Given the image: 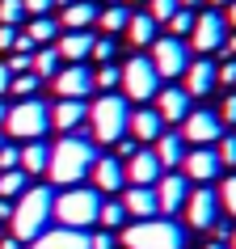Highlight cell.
Wrapping results in <instances>:
<instances>
[{"mask_svg": "<svg viewBox=\"0 0 236 249\" xmlns=\"http://www.w3.org/2000/svg\"><path fill=\"white\" fill-rule=\"evenodd\" d=\"M122 93L131 97V102H152L160 93V76H156V68H152V59L148 55H131L127 64H122Z\"/></svg>", "mask_w": 236, "mask_h": 249, "instance_id": "cell-7", "label": "cell"}, {"mask_svg": "<svg viewBox=\"0 0 236 249\" xmlns=\"http://www.w3.org/2000/svg\"><path fill=\"white\" fill-rule=\"evenodd\" d=\"M97 4L93 0H72V4H64V26L67 30H89L93 21H97Z\"/></svg>", "mask_w": 236, "mask_h": 249, "instance_id": "cell-26", "label": "cell"}, {"mask_svg": "<svg viewBox=\"0 0 236 249\" xmlns=\"http://www.w3.org/2000/svg\"><path fill=\"white\" fill-rule=\"evenodd\" d=\"M177 9H182L177 0H148V17H152L156 26H169V17L177 13Z\"/></svg>", "mask_w": 236, "mask_h": 249, "instance_id": "cell-35", "label": "cell"}, {"mask_svg": "<svg viewBox=\"0 0 236 249\" xmlns=\"http://www.w3.org/2000/svg\"><path fill=\"white\" fill-rule=\"evenodd\" d=\"M114 241H118V236H110V232H97V236H89V249H114Z\"/></svg>", "mask_w": 236, "mask_h": 249, "instance_id": "cell-47", "label": "cell"}, {"mask_svg": "<svg viewBox=\"0 0 236 249\" xmlns=\"http://www.w3.org/2000/svg\"><path fill=\"white\" fill-rule=\"evenodd\" d=\"M215 76H219V85H232L236 89V59H228L223 68H215Z\"/></svg>", "mask_w": 236, "mask_h": 249, "instance_id": "cell-45", "label": "cell"}, {"mask_svg": "<svg viewBox=\"0 0 236 249\" xmlns=\"http://www.w3.org/2000/svg\"><path fill=\"white\" fill-rule=\"evenodd\" d=\"M17 42V26H0V51H13Z\"/></svg>", "mask_w": 236, "mask_h": 249, "instance_id": "cell-46", "label": "cell"}, {"mask_svg": "<svg viewBox=\"0 0 236 249\" xmlns=\"http://www.w3.org/2000/svg\"><path fill=\"white\" fill-rule=\"evenodd\" d=\"M152 68H156V76L160 80H169V76H182L185 72V64H190V47H185V38H156L152 42Z\"/></svg>", "mask_w": 236, "mask_h": 249, "instance_id": "cell-9", "label": "cell"}, {"mask_svg": "<svg viewBox=\"0 0 236 249\" xmlns=\"http://www.w3.org/2000/svg\"><path fill=\"white\" fill-rule=\"evenodd\" d=\"M93 59H97V64H110V59H114V38H93Z\"/></svg>", "mask_w": 236, "mask_h": 249, "instance_id": "cell-40", "label": "cell"}, {"mask_svg": "<svg viewBox=\"0 0 236 249\" xmlns=\"http://www.w3.org/2000/svg\"><path fill=\"white\" fill-rule=\"evenodd\" d=\"M182 169H185V182H198V186H207L211 178H219V157H215V148H190L182 160Z\"/></svg>", "mask_w": 236, "mask_h": 249, "instance_id": "cell-14", "label": "cell"}, {"mask_svg": "<svg viewBox=\"0 0 236 249\" xmlns=\"http://www.w3.org/2000/svg\"><path fill=\"white\" fill-rule=\"evenodd\" d=\"M207 249H228V245H219V241H211V245H207Z\"/></svg>", "mask_w": 236, "mask_h": 249, "instance_id": "cell-57", "label": "cell"}, {"mask_svg": "<svg viewBox=\"0 0 236 249\" xmlns=\"http://www.w3.org/2000/svg\"><path fill=\"white\" fill-rule=\"evenodd\" d=\"M190 30H194V9H177L169 17V38H190Z\"/></svg>", "mask_w": 236, "mask_h": 249, "instance_id": "cell-33", "label": "cell"}, {"mask_svg": "<svg viewBox=\"0 0 236 249\" xmlns=\"http://www.w3.org/2000/svg\"><path fill=\"white\" fill-rule=\"evenodd\" d=\"M30 59H34V51H13V59H9V72H13V76H21V72H30Z\"/></svg>", "mask_w": 236, "mask_h": 249, "instance_id": "cell-43", "label": "cell"}, {"mask_svg": "<svg viewBox=\"0 0 236 249\" xmlns=\"http://www.w3.org/2000/svg\"><path fill=\"white\" fill-rule=\"evenodd\" d=\"M182 76H185V93H190V102H194V97H207V93L219 85V76H215V64H211L207 55H202V59H190Z\"/></svg>", "mask_w": 236, "mask_h": 249, "instance_id": "cell-17", "label": "cell"}, {"mask_svg": "<svg viewBox=\"0 0 236 249\" xmlns=\"http://www.w3.org/2000/svg\"><path fill=\"white\" fill-rule=\"evenodd\" d=\"M122 173H127V182H131V186H156V178H160V160H156V152L139 148L135 157L122 160Z\"/></svg>", "mask_w": 236, "mask_h": 249, "instance_id": "cell-18", "label": "cell"}, {"mask_svg": "<svg viewBox=\"0 0 236 249\" xmlns=\"http://www.w3.org/2000/svg\"><path fill=\"white\" fill-rule=\"evenodd\" d=\"M131 4H148V0H127V9H131Z\"/></svg>", "mask_w": 236, "mask_h": 249, "instance_id": "cell-58", "label": "cell"}, {"mask_svg": "<svg viewBox=\"0 0 236 249\" xmlns=\"http://www.w3.org/2000/svg\"><path fill=\"white\" fill-rule=\"evenodd\" d=\"M228 249H236V228H232V232H228Z\"/></svg>", "mask_w": 236, "mask_h": 249, "instance_id": "cell-56", "label": "cell"}, {"mask_svg": "<svg viewBox=\"0 0 236 249\" xmlns=\"http://www.w3.org/2000/svg\"><path fill=\"white\" fill-rule=\"evenodd\" d=\"M21 9H26L30 17H47L55 9V0H21Z\"/></svg>", "mask_w": 236, "mask_h": 249, "instance_id": "cell-42", "label": "cell"}, {"mask_svg": "<svg viewBox=\"0 0 236 249\" xmlns=\"http://www.w3.org/2000/svg\"><path fill=\"white\" fill-rule=\"evenodd\" d=\"M202 4H211V9H215V13H219V9H228V4H232V0H202Z\"/></svg>", "mask_w": 236, "mask_h": 249, "instance_id": "cell-53", "label": "cell"}, {"mask_svg": "<svg viewBox=\"0 0 236 249\" xmlns=\"http://www.w3.org/2000/svg\"><path fill=\"white\" fill-rule=\"evenodd\" d=\"M223 21H228V30H236V0L228 4V9H223Z\"/></svg>", "mask_w": 236, "mask_h": 249, "instance_id": "cell-50", "label": "cell"}, {"mask_svg": "<svg viewBox=\"0 0 236 249\" xmlns=\"http://www.w3.org/2000/svg\"><path fill=\"white\" fill-rule=\"evenodd\" d=\"M152 195H156V215H165L169 220L173 211L185 207V195H190V186H185V173H160L156 186H152Z\"/></svg>", "mask_w": 236, "mask_h": 249, "instance_id": "cell-12", "label": "cell"}, {"mask_svg": "<svg viewBox=\"0 0 236 249\" xmlns=\"http://www.w3.org/2000/svg\"><path fill=\"white\" fill-rule=\"evenodd\" d=\"M152 102H156L152 110L160 114V123H182V118L190 114V93H185V89H173V85H169V89H160Z\"/></svg>", "mask_w": 236, "mask_h": 249, "instance_id": "cell-19", "label": "cell"}, {"mask_svg": "<svg viewBox=\"0 0 236 249\" xmlns=\"http://www.w3.org/2000/svg\"><path fill=\"white\" fill-rule=\"evenodd\" d=\"M215 157L223 169H236V135H219L215 140Z\"/></svg>", "mask_w": 236, "mask_h": 249, "instance_id": "cell-37", "label": "cell"}, {"mask_svg": "<svg viewBox=\"0 0 236 249\" xmlns=\"http://www.w3.org/2000/svg\"><path fill=\"white\" fill-rule=\"evenodd\" d=\"M0 148H4V140H0Z\"/></svg>", "mask_w": 236, "mask_h": 249, "instance_id": "cell-59", "label": "cell"}, {"mask_svg": "<svg viewBox=\"0 0 236 249\" xmlns=\"http://www.w3.org/2000/svg\"><path fill=\"white\" fill-rule=\"evenodd\" d=\"M89 178H93V190H97V195H114V190L127 186V173H122V160L118 157H97L93 169H89Z\"/></svg>", "mask_w": 236, "mask_h": 249, "instance_id": "cell-15", "label": "cell"}, {"mask_svg": "<svg viewBox=\"0 0 236 249\" xmlns=\"http://www.w3.org/2000/svg\"><path fill=\"white\" fill-rule=\"evenodd\" d=\"M21 34H26V38L34 42V51H38V47H51V42L59 38V26H55L51 17H30V26L21 30Z\"/></svg>", "mask_w": 236, "mask_h": 249, "instance_id": "cell-28", "label": "cell"}, {"mask_svg": "<svg viewBox=\"0 0 236 249\" xmlns=\"http://www.w3.org/2000/svg\"><path fill=\"white\" fill-rule=\"evenodd\" d=\"M97 224H105V228H118V224H127V211H122V203H118V198L101 203V207H97Z\"/></svg>", "mask_w": 236, "mask_h": 249, "instance_id": "cell-34", "label": "cell"}, {"mask_svg": "<svg viewBox=\"0 0 236 249\" xmlns=\"http://www.w3.org/2000/svg\"><path fill=\"white\" fill-rule=\"evenodd\" d=\"M118 80H122V68H114V64H101L97 72H93V89H114Z\"/></svg>", "mask_w": 236, "mask_h": 249, "instance_id": "cell-38", "label": "cell"}, {"mask_svg": "<svg viewBox=\"0 0 236 249\" xmlns=\"http://www.w3.org/2000/svg\"><path fill=\"white\" fill-rule=\"evenodd\" d=\"M9 85H13V72H9V64H0V97L9 93Z\"/></svg>", "mask_w": 236, "mask_h": 249, "instance_id": "cell-48", "label": "cell"}, {"mask_svg": "<svg viewBox=\"0 0 236 249\" xmlns=\"http://www.w3.org/2000/svg\"><path fill=\"white\" fill-rule=\"evenodd\" d=\"M118 203H122V211L131 220H156V195H152V186H127Z\"/></svg>", "mask_w": 236, "mask_h": 249, "instance_id": "cell-20", "label": "cell"}, {"mask_svg": "<svg viewBox=\"0 0 236 249\" xmlns=\"http://www.w3.org/2000/svg\"><path fill=\"white\" fill-rule=\"evenodd\" d=\"M127 17H131V9H127V4H110L105 13H97V21H101L105 34H122V30H127Z\"/></svg>", "mask_w": 236, "mask_h": 249, "instance_id": "cell-30", "label": "cell"}, {"mask_svg": "<svg viewBox=\"0 0 236 249\" xmlns=\"http://www.w3.org/2000/svg\"><path fill=\"white\" fill-rule=\"evenodd\" d=\"M51 127V106L42 102V97H26V102L9 106V118H4V131L13 135V140H42Z\"/></svg>", "mask_w": 236, "mask_h": 249, "instance_id": "cell-6", "label": "cell"}, {"mask_svg": "<svg viewBox=\"0 0 236 249\" xmlns=\"http://www.w3.org/2000/svg\"><path fill=\"white\" fill-rule=\"evenodd\" d=\"M127 249H185V232L173 220L156 215V220H135L131 228H122L118 236Z\"/></svg>", "mask_w": 236, "mask_h": 249, "instance_id": "cell-4", "label": "cell"}, {"mask_svg": "<svg viewBox=\"0 0 236 249\" xmlns=\"http://www.w3.org/2000/svg\"><path fill=\"white\" fill-rule=\"evenodd\" d=\"M84 114H89V106L84 102H67V97H59V106H51V127L55 131H64V135H72L84 123Z\"/></svg>", "mask_w": 236, "mask_h": 249, "instance_id": "cell-21", "label": "cell"}, {"mask_svg": "<svg viewBox=\"0 0 236 249\" xmlns=\"http://www.w3.org/2000/svg\"><path fill=\"white\" fill-rule=\"evenodd\" d=\"M26 173L21 169H9V173H0V198H9V203H13L17 195H21V190H26Z\"/></svg>", "mask_w": 236, "mask_h": 249, "instance_id": "cell-31", "label": "cell"}, {"mask_svg": "<svg viewBox=\"0 0 236 249\" xmlns=\"http://www.w3.org/2000/svg\"><path fill=\"white\" fill-rule=\"evenodd\" d=\"M127 135H131L135 144H156L160 135H165V123H160V114H156V110L139 106L135 114H127Z\"/></svg>", "mask_w": 236, "mask_h": 249, "instance_id": "cell-16", "label": "cell"}, {"mask_svg": "<svg viewBox=\"0 0 236 249\" xmlns=\"http://www.w3.org/2000/svg\"><path fill=\"white\" fill-rule=\"evenodd\" d=\"M219 135H223V123H219V114H211V110H190V114L182 118V140L185 144L211 148Z\"/></svg>", "mask_w": 236, "mask_h": 249, "instance_id": "cell-11", "label": "cell"}, {"mask_svg": "<svg viewBox=\"0 0 236 249\" xmlns=\"http://www.w3.org/2000/svg\"><path fill=\"white\" fill-rule=\"evenodd\" d=\"M0 220H13V203L9 198H0Z\"/></svg>", "mask_w": 236, "mask_h": 249, "instance_id": "cell-52", "label": "cell"}, {"mask_svg": "<svg viewBox=\"0 0 236 249\" xmlns=\"http://www.w3.org/2000/svg\"><path fill=\"white\" fill-rule=\"evenodd\" d=\"M4 118H9V106H4V97H0V127H4Z\"/></svg>", "mask_w": 236, "mask_h": 249, "instance_id": "cell-54", "label": "cell"}, {"mask_svg": "<svg viewBox=\"0 0 236 249\" xmlns=\"http://www.w3.org/2000/svg\"><path fill=\"white\" fill-rule=\"evenodd\" d=\"M30 249H89V236L76 228H55V232H38Z\"/></svg>", "mask_w": 236, "mask_h": 249, "instance_id": "cell-22", "label": "cell"}, {"mask_svg": "<svg viewBox=\"0 0 236 249\" xmlns=\"http://www.w3.org/2000/svg\"><path fill=\"white\" fill-rule=\"evenodd\" d=\"M51 207H55V195L47 190V186H26L21 195H17L13 203V236L17 241H30V236H38L42 228H47V220H51Z\"/></svg>", "mask_w": 236, "mask_h": 249, "instance_id": "cell-2", "label": "cell"}, {"mask_svg": "<svg viewBox=\"0 0 236 249\" xmlns=\"http://www.w3.org/2000/svg\"><path fill=\"white\" fill-rule=\"evenodd\" d=\"M127 97H118V93H101L97 102L89 106V140L97 144H118L122 135H127Z\"/></svg>", "mask_w": 236, "mask_h": 249, "instance_id": "cell-3", "label": "cell"}, {"mask_svg": "<svg viewBox=\"0 0 236 249\" xmlns=\"http://www.w3.org/2000/svg\"><path fill=\"white\" fill-rule=\"evenodd\" d=\"M17 160H21V148H13V144H4V148H0V173L17 169Z\"/></svg>", "mask_w": 236, "mask_h": 249, "instance_id": "cell-41", "label": "cell"}, {"mask_svg": "<svg viewBox=\"0 0 236 249\" xmlns=\"http://www.w3.org/2000/svg\"><path fill=\"white\" fill-rule=\"evenodd\" d=\"M223 38H228V21H223V13H215V9H202V13H194L190 47H194L198 55H215V51H223Z\"/></svg>", "mask_w": 236, "mask_h": 249, "instance_id": "cell-8", "label": "cell"}, {"mask_svg": "<svg viewBox=\"0 0 236 249\" xmlns=\"http://www.w3.org/2000/svg\"><path fill=\"white\" fill-rule=\"evenodd\" d=\"M182 211H185V224H190V228H202V232H207V228L219 224V195H215L211 186H198V190L185 195Z\"/></svg>", "mask_w": 236, "mask_h": 249, "instance_id": "cell-10", "label": "cell"}, {"mask_svg": "<svg viewBox=\"0 0 236 249\" xmlns=\"http://www.w3.org/2000/svg\"><path fill=\"white\" fill-rule=\"evenodd\" d=\"M38 85H42V80L34 76V72H21V76H13V85H9V93H13L17 102H26V97H38Z\"/></svg>", "mask_w": 236, "mask_h": 249, "instance_id": "cell-32", "label": "cell"}, {"mask_svg": "<svg viewBox=\"0 0 236 249\" xmlns=\"http://www.w3.org/2000/svg\"><path fill=\"white\" fill-rule=\"evenodd\" d=\"M223 55L236 59V30H228V38H223Z\"/></svg>", "mask_w": 236, "mask_h": 249, "instance_id": "cell-49", "label": "cell"}, {"mask_svg": "<svg viewBox=\"0 0 236 249\" xmlns=\"http://www.w3.org/2000/svg\"><path fill=\"white\" fill-rule=\"evenodd\" d=\"M219 123H236V93H228L219 102Z\"/></svg>", "mask_w": 236, "mask_h": 249, "instance_id": "cell-44", "label": "cell"}, {"mask_svg": "<svg viewBox=\"0 0 236 249\" xmlns=\"http://www.w3.org/2000/svg\"><path fill=\"white\" fill-rule=\"evenodd\" d=\"M93 160H97V152H93L89 140H80V135H64L59 144L51 148V157H47V178H51L55 186H80V178H89Z\"/></svg>", "mask_w": 236, "mask_h": 249, "instance_id": "cell-1", "label": "cell"}, {"mask_svg": "<svg viewBox=\"0 0 236 249\" xmlns=\"http://www.w3.org/2000/svg\"><path fill=\"white\" fill-rule=\"evenodd\" d=\"M0 249H21V241H17V236L9 232V236H0Z\"/></svg>", "mask_w": 236, "mask_h": 249, "instance_id": "cell-51", "label": "cell"}, {"mask_svg": "<svg viewBox=\"0 0 236 249\" xmlns=\"http://www.w3.org/2000/svg\"><path fill=\"white\" fill-rule=\"evenodd\" d=\"M55 51H59V59H67V64H80V59L93 51V34L89 30H67Z\"/></svg>", "mask_w": 236, "mask_h": 249, "instance_id": "cell-23", "label": "cell"}, {"mask_svg": "<svg viewBox=\"0 0 236 249\" xmlns=\"http://www.w3.org/2000/svg\"><path fill=\"white\" fill-rule=\"evenodd\" d=\"M30 68H34V76L38 80H51L59 68H64V59H59V51L55 47H38L34 51V59H30Z\"/></svg>", "mask_w": 236, "mask_h": 249, "instance_id": "cell-29", "label": "cell"}, {"mask_svg": "<svg viewBox=\"0 0 236 249\" xmlns=\"http://www.w3.org/2000/svg\"><path fill=\"white\" fill-rule=\"evenodd\" d=\"M21 17H26L21 0H0V26H17Z\"/></svg>", "mask_w": 236, "mask_h": 249, "instance_id": "cell-39", "label": "cell"}, {"mask_svg": "<svg viewBox=\"0 0 236 249\" xmlns=\"http://www.w3.org/2000/svg\"><path fill=\"white\" fill-rule=\"evenodd\" d=\"M51 89L59 93V97H67V102H84L93 93V72L84 64H67V68H59L51 76Z\"/></svg>", "mask_w": 236, "mask_h": 249, "instance_id": "cell-13", "label": "cell"}, {"mask_svg": "<svg viewBox=\"0 0 236 249\" xmlns=\"http://www.w3.org/2000/svg\"><path fill=\"white\" fill-rule=\"evenodd\" d=\"M122 34H127V42H131V47H152V42H156V21H152L148 13H135V9H131V17H127V30H122Z\"/></svg>", "mask_w": 236, "mask_h": 249, "instance_id": "cell-24", "label": "cell"}, {"mask_svg": "<svg viewBox=\"0 0 236 249\" xmlns=\"http://www.w3.org/2000/svg\"><path fill=\"white\" fill-rule=\"evenodd\" d=\"M177 4H182V9H198V4H202V0H177Z\"/></svg>", "mask_w": 236, "mask_h": 249, "instance_id": "cell-55", "label": "cell"}, {"mask_svg": "<svg viewBox=\"0 0 236 249\" xmlns=\"http://www.w3.org/2000/svg\"><path fill=\"white\" fill-rule=\"evenodd\" d=\"M47 157H51V148L42 144V140H30L26 148H21V160H17V169L26 173H47Z\"/></svg>", "mask_w": 236, "mask_h": 249, "instance_id": "cell-27", "label": "cell"}, {"mask_svg": "<svg viewBox=\"0 0 236 249\" xmlns=\"http://www.w3.org/2000/svg\"><path fill=\"white\" fill-rule=\"evenodd\" d=\"M215 195H219V211H228V215H236V173H228V178H223Z\"/></svg>", "mask_w": 236, "mask_h": 249, "instance_id": "cell-36", "label": "cell"}, {"mask_svg": "<svg viewBox=\"0 0 236 249\" xmlns=\"http://www.w3.org/2000/svg\"><path fill=\"white\" fill-rule=\"evenodd\" d=\"M97 207H101V195L93 190V186H67L64 195L55 198L51 215L59 220V228H89L97 224Z\"/></svg>", "mask_w": 236, "mask_h": 249, "instance_id": "cell-5", "label": "cell"}, {"mask_svg": "<svg viewBox=\"0 0 236 249\" xmlns=\"http://www.w3.org/2000/svg\"><path fill=\"white\" fill-rule=\"evenodd\" d=\"M152 152H156L160 169H177V165L185 160V152H190V148H185V140H182V135H160Z\"/></svg>", "mask_w": 236, "mask_h": 249, "instance_id": "cell-25", "label": "cell"}]
</instances>
